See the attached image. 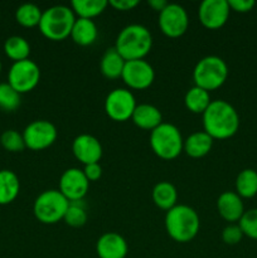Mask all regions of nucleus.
Returning a JSON list of instances; mask_svg holds the SVG:
<instances>
[{
	"label": "nucleus",
	"instance_id": "nucleus-32",
	"mask_svg": "<svg viewBox=\"0 0 257 258\" xmlns=\"http://www.w3.org/2000/svg\"><path fill=\"white\" fill-rule=\"evenodd\" d=\"M238 226L243 236L257 241V208L246 211L239 219Z\"/></svg>",
	"mask_w": 257,
	"mask_h": 258
},
{
	"label": "nucleus",
	"instance_id": "nucleus-6",
	"mask_svg": "<svg viewBox=\"0 0 257 258\" xmlns=\"http://www.w3.org/2000/svg\"><path fill=\"white\" fill-rule=\"evenodd\" d=\"M150 148L158 158L174 160L183 151L184 140L180 130L173 123L163 122L150 133Z\"/></svg>",
	"mask_w": 257,
	"mask_h": 258
},
{
	"label": "nucleus",
	"instance_id": "nucleus-17",
	"mask_svg": "<svg viewBox=\"0 0 257 258\" xmlns=\"http://www.w3.org/2000/svg\"><path fill=\"white\" fill-rule=\"evenodd\" d=\"M217 211L219 216L228 222L229 224H233L239 222L242 218L244 211V204L241 197L236 191H224L217 199Z\"/></svg>",
	"mask_w": 257,
	"mask_h": 258
},
{
	"label": "nucleus",
	"instance_id": "nucleus-30",
	"mask_svg": "<svg viewBox=\"0 0 257 258\" xmlns=\"http://www.w3.org/2000/svg\"><path fill=\"white\" fill-rule=\"evenodd\" d=\"M87 218V211L83 207V204L81 202H73V203H70L63 221L73 228H80V227L85 226Z\"/></svg>",
	"mask_w": 257,
	"mask_h": 258
},
{
	"label": "nucleus",
	"instance_id": "nucleus-27",
	"mask_svg": "<svg viewBox=\"0 0 257 258\" xmlns=\"http://www.w3.org/2000/svg\"><path fill=\"white\" fill-rule=\"evenodd\" d=\"M4 52L8 58L14 62H20L29 58L30 45L25 38L19 35H13L8 38L4 43Z\"/></svg>",
	"mask_w": 257,
	"mask_h": 258
},
{
	"label": "nucleus",
	"instance_id": "nucleus-26",
	"mask_svg": "<svg viewBox=\"0 0 257 258\" xmlns=\"http://www.w3.org/2000/svg\"><path fill=\"white\" fill-rule=\"evenodd\" d=\"M236 193L242 199H249L257 196V171L253 169H243L236 178Z\"/></svg>",
	"mask_w": 257,
	"mask_h": 258
},
{
	"label": "nucleus",
	"instance_id": "nucleus-9",
	"mask_svg": "<svg viewBox=\"0 0 257 258\" xmlns=\"http://www.w3.org/2000/svg\"><path fill=\"white\" fill-rule=\"evenodd\" d=\"M135 96L128 88H115L105 100V112L116 122H125L131 120L136 108Z\"/></svg>",
	"mask_w": 257,
	"mask_h": 258
},
{
	"label": "nucleus",
	"instance_id": "nucleus-16",
	"mask_svg": "<svg viewBox=\"0 0 257 258\" xmlns=\"http://www.w3.org/2000/svg\"><path fill=\"white\" fill-rule=\"evenodd\" d=\"M96 253L98 258H126L128 253L127 242L118 233L107 232L97 239Z\"/></svg>",
	"mask_w": 257,
	"mask_h": 258
},
{
	"label": "nucleus",
	"instance_id": "nucleus-12",
	"mask_svg": "<svg viewBox=\"0 0 257 258\" xmlns=\"http://www.w3.org/2000/svg\"><path fill=\"white\" fill-rule=\"evenodd\" d=\"M123 83L131 90L143 91L150 87L155 80V71L153 66L145 59L127 60L123 67Z\"/></svg>",
	"mask_w": 257,
	"mask_h": 258
},
{
	"label": "nucleus",
	"instance_id": "nucleus-7",
	"mask_svg": "<svg viewBox=\"0 0 257 258\" xmlns=\"http://www.w3.org/2000/svg\"><path fill=\"white\" fill-rule=\"evenodd\" d=\"M70 202L59 190L49 189L37 197L33 204L34 217L43 224H55L63 221Z\"/></svg>",
	"mask_w": 257,
	"mask_h": 258
},
{
	"label": "nucleus",
	"instance_id": "nucleus-37",
	"mask_svg": "<svg viewBox=\"0 0 257 258\" xmlns=\"http://www.w3.org/2000/svg\"><path fill=\"white\" fill-rule=\"evenodd\" d=\"M169 3L165 2V0H149L148 5L154 10V12L161 13L166 8Z\"/></svg>",
	"mask_w": 257,
	"mask_h": 258
},
{
	"label": "nucleus",
	"instance_id": "nucleus-29",
	"mask_svg": "<svg viewBox=\"0 0 257 258\" xmlns=\"http://www.w3.org/2000/svg\"><path fill=\"white\" fill-rule=\"evenodd\" d=\"M22 102L20 93H18L9 83H0V110L4 112H14Z\"/></svg>",
	"mask_w": 257,
	"mask_h": 258
},
{
	"label": "nucleus",
	"instance_id": "nucleus-15",
	"mask_svg": "<svg viewBox=\"0 0 257 258\" xmlns=\"http://www.w3.org/2000/svg\"><path fill=\"white\" fill-rule=\"evenodd\" d=\"M72 153L83 165L98 163L102 158L103 149L97 138L88 134H81L72 143Z\"/></svg>",
	"mask_w": 257,
	"mask_h": 258
},
{
	"label": "nucleus",
	"instance_id": "nucleus-28",
	"mask_svg": "<svg viewBox=\"0 0 257 258\" xmlns=\"http://www.w3.org/2000/svg\"><path fill=\"white\" fill-rule=\"evenodd\" d=\"M43 12L32 3H25L22 4L15 12V19L22 27L24 28H34L38 27L42 19Z\"/></svg>",
	"mask_w": 257,
	"mask_h": 258
},
{
	"label": "nucleus",
	"instance_id": "nucleus-5",
	"mask_svg": "<svg viewBox=\"0 0 257 258\" xmlns=\"http://www.w3.org/2000/svg\"><path fill=\"white\" fill-rule=\"evenodd\" d=\"M228 66L218 55H207L202 58L193 70L194 86L203 90H218L228 78Z\"/></svg>",
	"mask_w": 257,
	"mask_h": 258
},
{
	"label": "nucleus",
	"instance_id": "nucleus-22",
	"mask_svg": "<svg viewBox=\"0 0 257 258\" xmlns=\"http://www.w3.org/2000/svg\"><path fill=\"white\" fill-rule=\"evenodd\" d=\"M20 181L17 174L8 169L0 170V206L13 203L19 196Z\"/></svg>",
	"mask_w": 257,
	"mask_h": 258
},
{
	"label": "nucleus",
	"instance_id": "nucleus-20",
	"mask_svg": "<svg viewBox=\"0 0 257 258\" xmlns=\"http://www.w3.org/2000/svg\"><path fill=\"white\" fill-rule=\"evenodd\" d=\"M70 37L72 38L76 44L81 45V47H87V45L93 44L98 37L97 25L92 19L77 18L75 24H73Z\"/></svg>",
	"mask_w": 257,
	"mask_h": 258
},
{
	"label": "nucleus",
	"instance_id": "nucleus-36",
	"mask_svg": "<svg viewBox=\"0 0 257 258\" xmlns=\"http://www.w3.org/2000/svg\"><path fill=\"white\" fill-rule=\"evenodd\" d=\"M83 173L88 181H97L102 176V168H101L100 163L88 164V165H85Z\"/></svg>",
	"mask_w": 257,
	"mask_h": 258
},
{
	"label": "nucleus",
	"instance_id": "nucleus-38",
	"mask_svg": "<svg viewBox=\"0 0 257 258\" xmlns=\"http://www.w3.org/2000/svg\"><path fill=\"white\" fill-rule=\"evenodd\" d=\"M2 68H3V64H2V60H0V73H2Z\"/></svg>",
	"mask_w": 257,
	"mask_h": 258
},
{
	"label": "nucleus",
	"instance_id": "nucleus-34",
	"mask_svg": "<svg viewBox=\"0 0 257 258\" xmlns=\"http://www.w3.org/2000/svg\"><path fill=\"white\" fill-rule=\"evenodd\" d=\"M231 12L236 13H248L254 8V0H227Z\"/></svg>",
	"mask_w": 257,
	"mask_h": 258
},
{
	"label": "nucleus",
	"instance_id": "nucleus-8",
	"mask_svg": "<svg viewBox=\"0 0 257 258\" xmlns=\"http://www.w3.org/2000/svg\"><path fill=\"white\" fill-rule=\"evenodd\" d=\"M40 81V70L32 59L14 62L8 73V83L18 93H28L34 90Z\"/></svg>",
	"mask_w": 257,
	"mask_h": 258
},
{
	"label": "nucleus",
	"instance_id": "nucleus-10",
	"mask_svg": "<svg viewBox=\"0 0 257 258\" xmlns=\"http://www.w3.org/2000/svg\"><path fill=\"white\" fill-rule=\"evenodd\" d=\"M58 138L54 123L47 120H35L23 131L25 148L33 151H42L50 148Z\"/></svg>",
	"mask_w": 257,
	"mask_h": 258
},
{
	"label": "nucleus",
	"instance_id": "nucleus-18",
	"mask_svg": "<svg viewBox=\"0 0 257 258\" xmlns=\"http://www.w3.org/2000/svg\"><path fill=\"white\" fill-rule=\"evenodd\" d=\"M131 120L139 128L151 133L154 128L163 123V115H161L160 110L154 105L141 103V105L136 106Z\"/></svg>",
	"mask_w": 257,
	"mask_h": 258
},
{
	"label": "nucleus",
	"instance_id": "nucleus-4",
	"mask_svg": "<svg viewBox=\"0 0 257 258\" xmlns=\"http://www.w3.org/2000/svg\"><path fill=\"white\" fill-rule=\"evenodd\" d=\"M76 19L77 18L71 7L54 5L43 12L38 28L47 39L52 42H62L71 35Z\"/></svg>",
	"mask_w": 257,
	"mask_h": 258
},
{
	"label": "nucleus",
	"instance_id": "nucleus-2",
	"mask_svg": "<svg viewBox=\"0 0 257 258\" xmlns=\"http://www.w3.org/2000/svg\"><path fill=\"white\" fill-rule=\"evenodd\" d=\"M153 47V35L150 30L141 24L126 25L116 38L115 49L127 60L144 59Z\"/></svg>",
	"mask_w": 257,
	"mask_h": 258
},
{
	"label": "nucleus",
	"instance_id": "nucleus-33",
	"mask_svg": "<svg viewBox=\"0 0 257 258\" xmlns=\"http://www.w3.org/2000/svg\"><path fill=\"white\" fill-rule=\"evenodd\" d=\"M242 238H243V233H242L238 224H228L222 231V241L226 244H228V246L238 244L242 241Z\"/></svg>",
	"mask_w": 257,
	"mask_h": 258
},
{
	"label": "nucleus",
	"instance_id": "nucleus-23",
	"mask_svg": "<svg viewBox=\"0 0 257 258\" xmlns=\"http://www.w3.org/2000/svg\"><path fill=\"white\" fill-rule=\"evenodd\" d=\"M153 202L158 208L163 211H170L176 206L178 202V190L175 186L169 181H160L153 188Z\"/></svg>",
	"mask_w": 257,
	"mask_h": 258
},
{
	"label": "nucleus",
	"instance_id": "nucleus-13",
	"mask_svg": "<svg viewBox=\"0 0 257 258\" xmlns=\"http://www.w3.org/2000/svg\"><path fill=\"white\" fill-rule=\"evenodd\" d=\"M90 189V181L86 178L83 170L78 168H70L63 171L59 179L58 190L67 198L70 203L82 202Z\"/></svg>",
	"mask_w": 257,
	"mask_h": 258
},
{
	"label": "nucleus",
	"instance_id": "nucleus-11",
	"mask_svg": "<svg viewBox=\"0 0 257 258\" xmlns=\"http://www.w3.org/2000/svg\"><path fill=\"white\" fill-rule=\"evenodd\" d=\"M158 24L164 35L168 38H179L188 30V13L181 5L169 3L165 9L159 13Z\"/></svg>",
	"mask_w": 257,
	"mask_h": 258
},
{
	"label": "nucleus",
	"instance_id": "nucleus-24",
	"mask_svg": "<svg viewBox=\"0 0 257 258\" xmlns=\"http://www.w3.org/2000/svg\"><path fill=\"white\" fill-rule=\"evenodd\" d=\"M211 102V95H209L208 91L203 90L201 87H197V86L189 88L186 91L185 96H184V105H185V107L190 112L197 113V115H199V113L203 115V112L208 108Z\"/></svg>",
	"mask_w": 257,
	"mask_h": 258
},
{
	"label": "nucleus",
	"instance_id": "nucleus-21",
	"mask_svg": "<svg viewBox=\"0 0 257 258\" xmlns=\"http://www.w3.org/2000/svg\"><path fill=\"white\" fill-rule=\"evenodd\" d=\"M125 63L126 60L121 57V54L115 49V47L108 48L103 53L102 58H101V73L107 80H117V78H121V76H122Z\"/></svg>",
	"mask_w": 257,
	"mask_h": 258
},
{
	"label": "nucleus",
	"instance_id": "nucleus-14",
	"mask_svg": "<svg viewBox=\"0 0 257 258\" xmlns=\"http://www.w3.org/2000/svg\"><path fill=\"white\" fill-rule=\"evenodd\" d=\"M229 13L231 9L227 0H204L199 5L198 18L204 28L217 30L226 24Z\"/></svg>",
	"mask_w": 257,
	"mask_h": 258
},
{
	"label": "nucleus",
	"instance_id": "nucleus-31",
	"mask_svg": "<svg viewBox=\"0 0 257 258\" xmlns=\"http://www.w3.org/2000/svg\"><path fill=\"white\" fill-rule=\"evenodd\" d=\"M0 144L3 148L10 153H20L25 149L23 134H19L15 130H7L0 136Z\"/></svg>",
	"mask_w": 257,
	"mask_h": 258
},
{
	"label": "nucleus",
	"instance_id": "nucleus-35",
	"mask_svg": "<svg viewBox=\"0 0 257 258\" xmlns=\"http://www.w3.org/2000/svg\"><path fill=\"white\" fill-rule=\"evenodd\" d=\"M140 4L139 0H108V5L120 12H130Z\"/></svg>",
	"mask_w": 257,
	"mask_h": 258
},
{
	"label": "nucleus",
	"instance_id": "nucleus-25",
	"mask_svg": "<svg viewBox=\"0 0 257 258\" xmlns=\"http://www.w3.org/2000/svg\"><path fill=\"white\" fill-rule=\"evenodd\" d=\"M108 7L107 0H73L71 3V9L76 17L83 19H93L102 14Z\"/></svg>",
	"mask_w": 257,
	"mask_h": 258
},
{
	"label": "nucleus",
	"instance_id": "nucleus-1",
	"mask_svg": "<svg viewBox=\"0 0 257 258\" xmlns=\"http://www.w3.org/2000/svg\"><path fill=\"white\" fill-rule=\"evenodd\" d=\"M204 133L213 140H227L239 128V115L236 108L224 100H214L202 115Z\"/></svg>",
	"mask_w": 257,
	"mask_h": 258
},
{
	"label": "nucleus",
	"instance_id": "nucleus-19",
	"mask_svg": "<svg viewBox=\"0 0 257 258\" xmlns=\"http://www.w3.org/2000/svg\"><path fill=\"white\" fill-rule=\"evenodd\" d=\"M213 146V139L204 131H197L184 140L183 151L193 159H201L208 155Z\"/></svg>",
	"mask_w": 257,
	"mask_h": 258
},
{
	"label": "nucleus",
	"instance_id": "nucleus-3",
	"mask_svg": "<svg viewBox=\"0 0 257 258\" xmlns=\"http://www.w3.org/2000/svg\"><path fill=\"white\" fill-rule=\"evenodd\" d=\"M201 228L198 213L191 207L176 204L166 212L165 229L168 236L178 243L193 241Z\"/></svg>",
	"mask_w": 257,
	"mask_h": 258
}]
</instances>
